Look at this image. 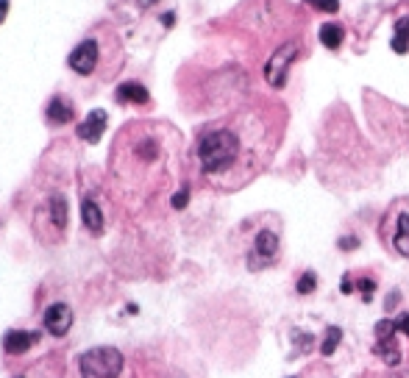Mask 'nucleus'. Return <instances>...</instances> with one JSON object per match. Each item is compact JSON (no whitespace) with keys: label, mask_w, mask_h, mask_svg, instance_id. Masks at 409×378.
<instances>
[{"label":"nucleus","mask_w":409,"mask_h":378,"mask_svg":"<svg viewBox=\"0 0 409 378\" xmlns=\"http://www.w3.org/2000/svg\"><path fill=\"white\" fill-rule=\"evenodd\" d=\"M50 211H53V222L59 225V229H64V222H67V203H64V198H53L50 200Z\"/></svg>","instance_id":"16"},{"label":"nucleus","mask_w":409,"mask_h":378,"mask_svg":"<svg viewBox=\"0 0 409 378\" xmlns=\"http://www.w3.org/2000/svg\"><path fill=\"white\" fill-rule=\"evenodd\" d=\"M295 56H298V48H295L293 42L282 45L276 53L270 56V61L264 64V78H267L270 87H276V90L284 87V81H287V70H290V64L295 61Z\"/></svg>","instance_id":"3"},{"label":"nucleus","mask_w":409,"mask_h":378,"mask_svg":"<svg viewBox=\"0 0 409 378\" xmlns=\"http://www.w3.org/2000/svg\"><path fill=\"white\" fill-rule=\"evenodd\" d=\"M253 253L259 256V262L262 264H267V262H273L276 259V253H279V237L273 234V231H259L256 234V242H253Z\"/></svg>","instance_id":"6"},{"label":"nucleus","mask_w":409,"mask_h":378,"mask_svg":"<svg viewBox=\"0 0 409 378\" xmlns=\"http://www.w3.org/2000/svg\"><path fill=\"white\" fill-rule=\"evenodd\" d=\"M103 128H106V112H103V109H95V112H90L87 120L78 125V136L87 139V142H98L101 134H103Z\"/></svg>","instance_id":"7"},{"label":"nucleus","mask_w":409,"mask_h":378,"mask_svg":"<svg viewBox=\"0 0 409 378\" xmlns=\"http://www.w3.org/2000/svg\"><path fill=\"white\" fill-rule=\"evenodd\" d=\"M373 289H376V284H373L370 278H362V281H359V292H362V297H365V304H370V300H373Z\"/></svg>","instance_id":"19"},{"label":"nucleus","mask_w":409,"mask_h":378,"mask_svg":"<svg viewBox=\"0 0 409 378\" xmlns=\"http://www.w3.org/2000/svg\"><path fill=\"white\" fill-rule=\"evenodd\" d=\"M6 12H9V0H0V23L6 20Z\"/></svg>","instance_id":"26"},{"label":"nucleus","mask_w":409,"mask_h":378,"mask_svg":"<svg viewBox=\"0 0 409 378\" xmlns=\"http://www.w3.org/2000/svg\"><path fill=\"white\" fill-rule=\"evenodd\" d=\"M392 245H395V251L401 256H409V214H401L398 217V229H395Z\"/></svg>","instance_id":"11"},{"label":"nucleus","mask_w":409,"mask_h":378,"mask_svg":"<svg viewBox=\"0 0 409 378\" xmlns=\"http://www.w3.org/2000/svg\"><path fill=\"white\" fill-rule=\"evenodd\" d=\"M395 326H398V334L409 337V315H401V317L395 320Z\"/></svg>","instance_id":"24"},{"label":"nucleus","mask_w":409,"mask_h":378,"mask_svg":"<svg viewBox=\"0 0 409 378\" xmlns=\"http://www.w3.org/2000/svg\"><path fill=\"white\" fill-rule=\"evenodd\" d=\"M395 36L409 39V14H406V17H401V20L395 23Z\"/></svg>","instance_id":"21"},{"label":"nucleus","mask_w":409,"mask_h":378,"mask_svg":"<svg viewBox=\"0 0 409 378\" xmlns=\"http://www.w3.org/2000/svg\"><path fill=\"white\" fill-rule=\"evenodd\" d=\"M48 120L50 123H70L73 120V103L67 98H53L48 106Z\"/></svg>","instance_id":"9"},{"label":"nucleus","mask_w":409,"mask_h":378,"mask_svg":"<svg viewBox=\"0 0 409 378\" xmlns=\"http://www.w3.org/2000/svg\"><path fill=\"white\" fill-rule=\"evenodd\" d=\"M187 200H189V192H187V189H181V192H176V195H173V206H176V209H184V206H187Z\"/></svg>","instance_id":"22"},{"label":"nucleus","mask_w":409,"mask_h":378,"mask_svg":"<svg viewBox=\"0 0 409 378\" xmlns=\"http://www.w3.org/2000/svg\"><path fill=\"white\" fill-rule=\"evenodd\" d=\"M123 372V353L117 348H92L81 356V378H117Z\"/></svg>","instance_id":"2"},{"label":"nucleus","mask_w":409,"mask_h":378,"mask_svg":"<svg viewBox=\"0 0 409 378\" xmlns=\"http://www.w3.org/2000/svg\"><path fill=\"white\" fill-rule=\"evenodd\" d=\"M395 331H398L395 320H379L376 323V337L379 339H395Z\"/></svg>","instance_id":"17"},{"label":"nucleus","mask_w":409,"mask_h":378,"mask_svg":"<svg viewBox=\"0 0 409 378\" xmlns=\"http://www.w3.org/2000/svg\"><path fill=\"white\" fill-rule=\"evenodd\" d=\"M398 300H401V295H398V292H392V295L387 297V309H392V306L398 304Z\"/></svg>","instance_id":"27"},{"label":"nucleus","mask_w":409,"mask_h":378,"mask_svg":"<svg viewBox=\"0 0 409 378\" xmlns=\"http://www.w3.org/2000/svg\"><path fill=\"white\" fill-rule=\"evenodd\" d=\"M315 6H317L320 12H326V14H334V12L339 9V0H315Z\"/></svg>","instance_id":"20"},{"label":"nucleus","mask_w":409,"mask_h":378,"mask_svg":"<svg viewBox=\"0 0 409 378\" xmlns=\"http://www.w3.org/2000/svg\"><path fill=\"white\" fill-rule=\"evenodd\" d=\"M73 326V312L67 304H53L48 312H45V328L53 334V337H64Z\"/></svg>","instance_id":"4"},{"label":"nucleus","mask_w":409,"mask_h":378,"mask_svg":"<svg viewBox=\"0 0 409 378\" xmlns=\"http://www.w3.org/2000/svg\"><path fill=\"white\" fill-rule=\"evenodd\" d=\"M315 286H317V275L309 270V273H304L301 278H298V292L301 295H309V292H315Z\"/></svg>","instance_id":"18"},{"label":"nucleus","mask_w":409,"mask_h":378,"mask_svg":"<svg viewBox=\"0 0 409 378\" xmlns=\"http://www.w3.org/2000/svg\"><path fill=\"white\" fill-rule=\"evenodd\" d=\"M343 292H346V295L351 292V278H343Z\"/></svg>","instance_id":"29"},{"label":"nucleus","mask_w":409,"mask_h":378,"mask_svg":"<svg viewBox=\"0 0 409 378\" xmlns=\"http://www.w3.org/2000/svg\"><path fill=\"white\" fill-rule=\"evenodd\" d=\"M357 245H359L357 237H343V240H339V248H343V251H354Z\"/></svg>","instance_id":"25"},{"label":"nucleus","mask_w":409,"mask_h":378,"mask_svg":"<svg viewBox=\"0 0 409 378\" xmlns=\"http://www.w3.org/2000/svg\"><path fill=\"white\" fill-rule=\"evenodd\" d=\"M81 217H84V225H87L92 234H101V229H103V214H101L98 203L84 200V203H81Z\"/></svg>","instance_id":"10"},{"label":"nucleus","mask_w":409,"mask_h":378,"mask_svg":"<svg viewBox=\"0 0 409 378\" xmlns=\"http://www.w3.org/2000/svg\"><path fill=\"white\" fill-rule=\"evenodd\" d=\"M117 101H123V103H145L148 101V90L143 87V84H123L120 90H117Z\"/></svg>","instance_id":"12"},{"label":"nucleus","mask_w":409,"mask_h":378,"mask_svg":"<svg viewBox=\"0 0 409 378\" xmlns=\"http://www.w3.org/2000/svg\"><path fill=\"white\" fill-rule=\"evenodd\" d=\"M240 154V139L231 131H212L200 139L198 145V159L207 173H223L234 165Z\"/></svg>","instance_id":"1"},{"label":"nucleus","mask_w":409,"mask_h":378,"mask_svg":"<svg viewBox=\"0 0 409 378\" xmlns=\"http://www.w3.org/2000/svg\"><path fill=\"white\" fill-rule=\"evenodd\" d=\"M392 50H395V53H406V50H409V39L395 36V39H392Z\"/></svg>","instance_id":"23"},{"label":"nucleus","mask_w":409,"mask_h":378,"mask_svg":"<svg viewBox=\"0 0 409 378\" xmlns=\"http://www.w3.org/2000/svg\"><path fill=\"white\" fill-rule=\"evenodd\" d=\"M36 337L39 334H31V331H9L3 337V348H6V353H25L36 342Z\"/></svg>","instance_id":"8"},{"label":"nucleus","mask_w":409,"mask_h":378,"mask_svg":"<svg viewBox=\"0 0 409 378\" xmlns=\"http://www.w3.org/2000/svg\"><path fill=\"white\" fill-rule=\"evenodd\" d=\"M95 64H98V45H95L92 39L81 42V45L70 53V67H73L78 75H90V72L95 70Z\"/></svg>","instance_id":"5"},{"label":"nucleus","mask_w":409,"mask_h":378,"mask_svg":"<svg viewBox=\"0 0 409 378\" xmlns=\"http://www.w3.org/2000/svg\"><path fill=\"white\" fill-rule=\"evenodd\" d=\"M339 337H343V331H339L337 326H331V328L326 331V339H323V345H320V353H323V356H331V353L337 350V345H339Z\"/></svg>","instance_id":"15"},{"label":"nucleus","mask_w":409,"mask_h":378,"mask_svg":"<svg viewBox=\"0 0 409 378\" xmlns=\"http://www.w3.org/2000/svg\"><path fill=\"white\" fill-rule=\"evenodd\" d=\"M136 3H140V6H143V9H151V6H154V3H159V0H136Z\"/></svg>","instance_id":"28"},{"label":"nucleus","mask_w":409,"mask_h":378,"mask_svg":"<svg viewBox=\"0 0 409 378\" xmlns=\"http://www.w3.org/2000/svg\"><path fill=\"white\" fill-rule=\"evenodd\" d=\"M376 353L384 356V361H387L390 367H395V364L401 361V350L395 348V339H379V342H376Z\"/></svg>","instance_id":"14"},{"label":"nucleus","mask_w":409,"mask_h":378,"mask_svg":"<svg viewBox=\"0 0 409 378\" xmlns=\"http://www.w3.org/2000/svg\"><path fill=\"white\" fill-rule=\"evenodd\" d=\"M320 42H323L328 50L339 48V42H343V28L334 25V23H326V25L320 28Z\"/></svg>","instance_id":"13"}]
</instances>
